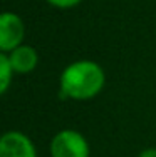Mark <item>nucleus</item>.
Returning a JSON list of instances; mask_svg holds the SVG:
<instances>
[{"instance_id":"nucleus-1","label":"nucleus","mask_w":156,"mask_h":157,"mask_svg":"<svg viewBox=\"0 0 156 157\" xmlns=\"http://www.w3.org/2000/svg\"><path fill=\"white\" fill-rule=\"evenodd\" d=\"M106 74L92 60L72 62L61 74V97L74 100H89L102 90Z\"/></svg>"},{"instance_id":"nucleus-2","label":"nucleus","mask_w":156,"mask_h":157,"mask_svg":"<svg viewBox=\"0 0 156 157\" xmlns=\"http://www.w3.org/2000/svg\"><path fill=\"white\" fill-rule=\"evenodd\" d=\"M52 157H89V144L77 130L64 129L50 140Z\"/></svg>"},{"instance_id":"nucleus-3","label":"nucleus","mask_w":156,"mask_h":157,"mask_svg":"<svg viewBox=\"0 0 156 157\" xmlns=\"http://www.w3.org/2000/svg\"><path fill=\"white\" fill-rule=\"evenodd\" d=\"M25 35V25L22 18L12 12H3L0 15V50L7 52L22 45Z\"/></svg>"},{"instance_id":"nucleus-4","label":"nucleus","mask_w":156,"mask_h":157,"mask_svg":"<svg viewBox=\"0 0 156 157\" xmlns=\"http://www.w3.org/2000/svg\"><path fill=\"white\" fill-rule=\"evenodd\" d=\"M0 157H37V152L25 134L10 130L0 139Z\"/></svg>"},{"instance_id":"nucleus-5","label":"nucleus","mask_w":156,"mask_h":157,"mask_svg":"<svg viewBox=\"0 0 156 157\" xmlns=\"http://www.w3.org/2000/svg\"><path fill=\"white\" fill-rule=\"evenodd\" d=\"M7 55H9V60H10L14 72H17V74L32 72L37 67V63H39V54L30 45H18L17 48L10 50Z\"/></svg>"},{"instance_id":"nucleus-6","label":"nucleus","mask_w":156,"mask_h":157,"mask_svg":"<svg viewBox=\"0 0 156 157\" xmlns=\"http://www.w3.org/2000/svg\"><path fill=\"white\" fill-rule=\"evenodd\" d=\"M12 74H14V69L10 65V60H9V55L3 52L0 54V92L5 94L10 87V82H12Z\"/></svg>"},{"instance_id":"nucleus-7","label":"nucleus","mask_w":156,"mask_h":157,"mask_svg":"<svg viewBox=\"0 0 156 157\" xmlns=\"http://www.w3.org/2000/svg\"><path fill=\"white\" fill-rule=\"evenodd\" d=\"M47 2L57 9H72V7L79 5L82 0H47Z\"/></svg>"},{"instance_id":"nucleus-8","label":"nucleus","mask_w":156,"mask_h":157,"mask_svg":"<svg viewBox=\"0 0 156 157\" xmlns=\"http://www.w3.org/2000/svg\"><path fill=\"white\" fill-rule=\"evenodd\" d=\"M139 157H156V149H144Z\"/></svg>"}]
</instances>
